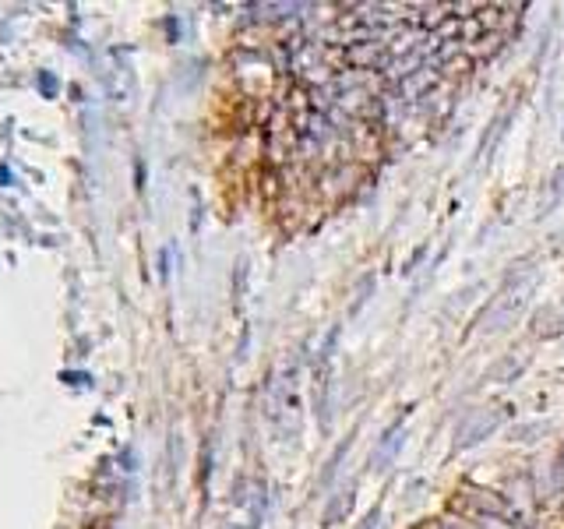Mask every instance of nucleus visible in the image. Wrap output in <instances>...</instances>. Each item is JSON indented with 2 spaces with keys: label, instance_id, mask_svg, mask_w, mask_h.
I'll return each mask as SVG.
<instances>
[{
  "label": "nucleus",
  "instance_id": "obj_1",
  "mask_svg": "<svg viewBox=\"0 0 564 529\" xmlns=\"http://www.w3.org/2000/svg\"><path fill=\"white\" fill-rule=\"evenodd\" d=\"M501 424V417L497 413H477L469 424H466V431H462V441H459V448H469V445H477L480 437H487L494 427Z\"/></svg>",
  "mask_w": 564,
  "mask_h": 529
},
{
  "label": "nucleus",
  "instance_id": "obj_2",
  "mask_svg": "<svg viewBox=\"0 0 564 529\" xmlns=\"http://www.w3.org/2000/svg\"><path fill=\"white\" fill-rule=\"evenodd\" d=\"M399 427L402 424H395V427H388L384 431V437H381V448H377V455H374V469H384V462H392V455H395V448H399Z\"/></svg>",
  "mask_w": 564,
  "mask_h": 529
},
{
  "label": "nucleus",
  "instance_id": "obj_3",
  "mask_svg": "<svg viewBox=\"0 0 564 529\" xmlns=\"http://www.w3.org/2000/svg\"><path fill=\"white\" fill-rule=\"evenodd\" d=\"M349 505H353V494H349V490H346V494H339V497H335V505H332L328 512H324V522L332 526V522L339 519V512H349Z\"/></svg>",
  "mask_w": 564,
  "mask_h": 529
}]
</instances>
